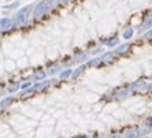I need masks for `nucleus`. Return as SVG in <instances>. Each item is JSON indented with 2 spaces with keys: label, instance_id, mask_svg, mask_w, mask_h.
I'll list each match as a JSON object with an SVG mask.
<instances>
[{
  "label": "nucleus",
  "instance_id": "obj_1",
  "mask_svg": "<svg viewBox=\"0 0 152 138\" xmlns=\"http://www.w3.org/2000/svg\"><path fill=\"white\" fill-rule=\"evenodd\" d=\"M29 14H30V7L21 8V10L18 11L17 17H15V23H17L18 26L25 25L26 22H28V19H29Z\"/></svg>",
  "mask_w": 152,
  "mask_h": 138
},
{
  "label": "nucleus",
  "instance_id": "obj_2",
  "mask_svg": "<svg viewBox=\"0 0 152 138\" xmlns=\"http://www.w3.org/2000/svg\"><path fill=\"white\" fill-rule=\"evenodd\" d=\"M48 10H50V8H48V1H47V0H42L41 3H39L37 6H36L33 15H34L36 19H39V18H41Z\"/></svg>",
  "mask_w": 152,
  "mask_h": 138
},
{
  "label": "nucleus",
  "instance_id": "obj_3",
  "mask_svg": "<svg viewBox=\"0 0 152 138\" xmlns=\"http://www.w3.org/2000/svg\"><path fill=\"white\" fill-rule=\"evenodd\" d=\"M11 26H12V21H11L10 18H1L0 19V33L10 30Z\"/></svg>",
  "mask_w": 152,
  "mask_h": 138
},
{
  "label": "nucleus",
  "instance_id": "obj_4",
  "mask_svg": "<svg viewBox=\"0 0 152 138\" xmlns=\"http://www.w3.org/2000/svg\"><path fill=\"white\" fill-rule=\"evenodd\" d=\"M142 133H147V130H137V129H134V130L127 131L125 134V138H138V135L142 134Z\"/></svg>",
  "mask_w": 152,
  "mask_h": 138
},
{
  "label": "nucleus",
  "instance_id": "obj_5",
  "mask_svg": "<svg viewBox=\"0 0 152 138\" xmlns=\"http://www.w3.org/2000/svg\"><path fill=\"white\" fill-rule=\"evenodd\" d=\"M51 85V81H44V82H40V84H37V85L33 88V90H42V89L48 88V86Z\"/></svg>",
  "mask_w": 152,
  "mask_h": 138
},
{
  "label": "nucleus",
  "instance_id": "obj_6",
  "mask_svg": "<svg viewBox=\"0 0 152 138\" xmlns=\"http://www.w3.org/2000/svg\"><path fill=\"white\" fill-rule=\"evenodd\" d=\"M85 68H86V66H85V64H84V66H80V67H78L74 73H73V75H71V77H73V79H77V78L82 74V71H84Z\"/></svg>",
  "mask_w": 152,
  "mask_h": 138
},
{
  "label": "nucleus",
  "instance_id": "obj_7",
  "mask_svg": "<svg viewBox=\"0 0 152 138\" xmlns=\"http://www.w3.org/2000/svg\"><path fill=\"white\" fill-rule=\"evenodd\" d=\"M133 33H134V30H133L132 28L126 29V30H125V33H124V38H125V40L132 38V37H133Z\"/></svg>",
  "mask_w": 152,
  "mask_h": 138
},
{
  "label": "nucleus",
  "instance_id": "obj_8",
  "mask_svg": "<svg viewBox=\"0 0 152 138\" xmlns=\"http://www.w3.org/2000/svg\"><path fill=\"white\" fill-rule=\"evenodd\" d=\"M100 63H102V59H100V57H95V59H92L91 62H88L86 66H99Z\"/></svg>",
  "mask_w": 152,
  "mask_h": 138
},
{
  "label": "nucleus",
  "instance_id": "obj_9",
  "mask_svg": "<svg viewBox=\"0 0 152 138\" xmlns=\"http://www.w3.org/2000/svg\"><path fill=\"white\" fill-rule=\"evenodd\" d=\"M70 75H73V71L71 70H64L63 73H60V79H66V78H69Z\"/></svg>",
  "mask_w": 152,
  "mask_h": 138
},
{
  "label": "nucleus",
  "instance_id": "obj_10",
  "mask_svg": "<svg viewBox=\"0 0 152 138\" xmlns=\"http://www.w3.org/2000/svg\"><path fill=\"white\" fill-rule=\"evenodd\" d=\"M132 94V90H124L122 93H118L117 94V99H125V97H127V96Z\"/></svg>",
  "mask_w": 152,
  "mask_h": 138
},
{
  "label": "nucleus",
  "instance_id": "obj_11",
  "mask_svg": "<svg viewBox=\"0 0 152 138\" xmlns=\"http://www.w3.org/2000/svg\"><path fill=\"white\" fill-rule=\"evenodd\" d=\"M102 59H103L104 62H111V60L114 59V53H113V52H107L106 55L102 57Z\"/></svg>",
  "mask_w": 152,
  "mask_h": 138
},
{
  "label": "nucleus",
  "instance_id": "obj_12",
  "mask_svg": "<svg viewBox=\"0 0 152 138\" xmlns=\"http://www.w3.org/2000/svg\"><path fill=\"white\" fill-rule=\"evenodd\" d=\"M48 1V8L50 10H52V8H55L59 4V0H47Z\"/></svg>",
  "mask_w": 152,
  "mask_h": 138
},
{
  "label": "nucleus",
  "instance_id": "obj_13",
  "mask_svg": "<svg viewBox=\"0 0 152 138\" xmlns=\"http://www.w3.org/2000/svg\"><path fill=\"white\" fill-rule=\"evenodd\" d=\"M129 48H130V46L127 45V44H124V45H121L119 48H117V53H125Z\"/></svg>",
  "mask_w": 152,
  "mask_h": 138
},
{
  "label": "nucleus",
  "instance_id": "obj_14",
  "mask_svg": "<svg viewBox=\"0 0 152 138\" xmlns=\"http://www.w3.org/2000/svg\"><path fill=\"white\" fill-rule=\"evenodd\" d=\"M11 101H12V97H7V99H4L3 101H1V104H0V105H1V107H7V105H10V104H11Z\"/></svg>",
  "mask_w": 152,
  "mask_h": 138
},
{
  "label": "nucleus",
  "instance_id": "obj_15",
  "mask_svg": "<svg viewBox=\"0 0 152 138\" xmlns=\"http://www.w3.org/2000/svg\"><path fill=\"white\" fill-rule=\"evenodd\" d=\"M44 77H45V73H44V71H37V73L34 74L36 79H42Z\"/></svg>",
  "mask_w": 152,
  "mask_h": 138
},
{
  "label": "nucleus",
  "instance_id": "obj_16",
  "mask_svg": "<svg viewBox=\"0 0 152 138\" xmlns=\"http://www.w3.org/2000/svg\"><path fill=\"white\" fill-rule=\"evenodd\" d=\"M118 44V38L117 37H114L113 40H110V41H107V45L108 46H115Z\"/></svg>",
  "mask_w": 152,
  "mask_h": 138
},
{
  "label": "nucleus",
  "instance_id": "obj_17",
  "mask_svg": "<svg viewBox=\"0 0 152 138\" xmlns=\"http://www.w3.org/2000/svg\"><path fill=\"white\" fill-rule=\"evenodd\" d=\"M144 85H145L144 81H137V82H134V84H133V86H132V88H133V89H137V88H142Z\"/></svg>",
  "mask_w": 152,
  "mask_h": 138
},
{
  "label": "nucleus",
  "instance_id": "obj_18",
  "mask_svg": "<svg viewBox=\"0 0 152 138\" xmlns=\"http://www.w3.org/2000/svg\"><path fill=\"white\" fill-rule=\"evenodd\" d=\"M142 26H144V28H149V26H152V15L144 22V25H142Z\"/></svg>",
  "mask_w": 152,
  "mask_h": 138
},
{
  "label": "nucleus",
  "instance_id": "obj_19",
  "mask_svg": "<svg viewBox=\"0 0 152 138\" xmlns=\"http://www.w3.org/2000/svg\"><path fill=\"white\" fill-rule=\"evenodd\" d=\"M85 59H86V55H85V53H84V55H78V56L75 57V60H77V62H84Z\"/></svg>",
  "mask_w": 152,
  "mask_h": 138
},
{
  "label": "nucleus",
  "instance_id": "obj_20",
  "mask_svg": "<svg viewBox=\"0 0 152 138\" xmlns=\"http://www.w3.org/2000/svg\"><path fill=\"white\" fill-rule=\"evenodd\" d=\"M145 38H148V40H152V29L149 30V32L145 33Z\"/></svg>",
  "mask_w": 152,
  "mask_h": 138
},
{
  "label": "nucleus",
  "instance_id": "obj_21",
  "mask_svg": "<svg viewBox=\"0 0 152 138\" xmlns=\"http://www.w3.org/2000/svg\"><path fill=\"white\" fill-rule=\"evenodd\" d=\"M147 126H148V127H152V116H149L148 119H147Z\"/></svg>",
  "mask_w": 152,
  "mask_h": 138
},
{
  "label": "nucleus",
  "instance_id": "obj_22",
  "mask_svg": "<svg viewBox=\"0 0 152 138\" xmlns=\"http://www.w3.org/2000/svg\"><path fill=\"white\" fill-rule=\"evenodd\" d=\"M58 70H59V67H52V68H51V74H55V73H58Z\"/></svg>",
  "mask_w": 152,
  "mask_h": 138
},
{
  "label": "nucleus",
  "instance_id": "obj_23",
  "mask_svg": "<svg viewBox=\"0 0 152 138\" xmlns=\"http://www.w3.org/2000/svg\"><path fill=\"white\" fill-rule=\"evenodd\" d=\"M28 86H30V82H26V84H23V85H22V88H23V89H26V88H28Z\"/></svg>",
  "mask_w": 152,
  "mask_h": 138
},
{
  "label": "nucleus",
  "instance_id": "obj_24",
  "mask_svg": "<svg viewBox=\"0 0 152 138\" xmlns=\"http://www.w3.org/2000/svg\"><path fill=\"white\" fill-rule=\"evenodd\" d=\"M111 138H122V135H113V137H111Z\"/></svg>",
  "mask_w": 152,
  "mask_h": 138
},
{
  "label": "nucleus",
  "instance_id": "obj_25",
  "mask_svg": "<svg viewBox=\"0 0 152 138\" xmlns=\"http://www.w3.org/2000/svg\"><path fill=\"white\" fill-rule=\"evenodd\" d=\"M147 89H148V92H152V84H151V85H149Z\"/></svg>",
  "mask_w": 152,
  "mask_h": 138
},
{
  "label": "nucleus",
  "instance_id": "obj_26",
  "mask_svg": "<svg viewBox=\"0 0 152 138\" xmlns=\"http://www.w3.org/2000/svg\"><path fill=\"white\" fill-rule=\"evenodd\" d=\"M78 138H88V137H85V135H84V137H78ZM96 138V137H95Z\"/></svg>",
  "mask_w": 152,
  "mask_h": 138
},
{
  "label": "nucleus",
  "instance_id": "obj_27",
  "mask_svg": "<svg viewBox=\"0 0 152 138\" xmlns=\"http://www.w3.org/2000/svg\"><path fill=\"white\" fill-rule=\"evenodd\" d=\"M64 1H67V0H64Z\"/></svg>",
  "mask_w": 152,
  "mask_h": 138
},
{
  "label": "nucleus",
  "instance_id": "obj_28",
  "mask_svg": "<svg viewBox=\"0 0 152 138\" xmlns=\"http://www.w3.org/2000/svg\"><path fill=\"white\" fill-rule=\"evenodd\" d=\"M0 107H1V105H0Z\"/></svg>",
  "mask_w": 152,
  "mask_h": 138
}]
</instances>
